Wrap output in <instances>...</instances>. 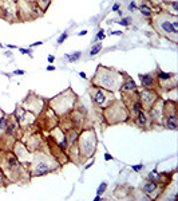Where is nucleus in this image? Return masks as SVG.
I'll use <instances>...</instances> for the list:
<instances>
[{
  "instance_id": "f257e3e1",
  "label": "nucleus",
  "mask_w": 178,
  "mask_h": 201,
  "mask_svg": "<svg viewBox=\"0 0 178 201\" xmlns=\"http://www.w3.org/2000/svg\"><path fill=\"white\" fill-rule=\"evenodd\" d=\"M123 78H125V73H119V71L110 69V67L99 66L95 71V76L91 79V85L105 89L107 91L115 92L121 89Z\"/></svg>"
},
{
  "instance_id": "f03ea898",
  "label": "nucleus",
  "mask_w": 178,
  "mask_h": 201,
  "mask_svg": "<svg viewBox=\"0 0 178 201\" xmlns=\"http://www.w3.org/2000/svg\"><path fill=\"white\" fill-rule=\"evenodd\" d=\"M153 23L155 26V30L159 31L161 35L165 38L171 40L173 43H177L178 38V21L176 15H170L166 12H161V14L155 15Z\"/></svg>"
},
{
  "instance_id": "7ed1b4c3",
  "label": "nucleus",
  "mask_w": 178,
  "mask_h": 201,
  "mask_svg": "<svg viewBox=\"0 0 178 201\" xmlns=\"http://www.w3.org/2000/svg\"><path fill=\"white\" fill-rule=\"evenodd\" d=\"M39 158H34L30 162V173L32 177L37 176H46L48 173L56 170L60 166V164L56 162L55 158H52L51 154L44 153V151H39Z\"/></svg>"
},
{
  "instance_id": "20e7f679",
  "label": "nucleus",
  "mask_w": 178,
  "mask_h": 201,
  "mask_svg": "<svg viewBox=\"0 0 178 201\" xmlns=\"http://www.w3.org/2000/svg\"><path fill=\"white\" fill-rule=\"evenodd\" d=\"M96 145H98V140H96V134L94 129H83L79 133L76 142L78 153H79L80 160L91 158L96 151Z\"/></svg>"
},
{
  "instance_id": "39448f33",
  "label": "nucleus",
  "mask_w": 178,
  "mask_h": 201,
  "mask_svg": "<svg viewBox=\"0 0 178 201\" xmlns=\"http://www.w3.org/2000/svg\"><path fill=\"white\" fill-rule=\"evenodd\" d=\"M75 102H76V95L74 94L71 89H67L64 92L52 98L48 103L56 115L60 117V115H67L74 110Z\"/></svg>"
},
{
  "instance_id": "423d86ee",
  "label": "nucleus",
  "mask_w": 178,
  "mask_h": 201,
  "mask_svg": "<svg viewBox=\"0 0 178 201\" xmlns=\"http://www.w3.org/2000/svg\"><path fill=\"white\" fill-rule=\"evenodd\" d=\"M103 118L107 125H118V123L129 121L130 111L123 102L114 101L106 109H103Z\"/></svg>"
},
{
  "instance_id": "0eeeda50",
  "label": "nucleus",
  "mask_w": 178,
  "mask_h": 201,
  "mask_svg": "<svg viewBox=\"0 0 178 201\" xmlns=\"http://www.w3.org/2000/svg\"><path fill=\"white\" fill-rule=\"evenodd\" d=\"M2 154L5 158H0V169L4 173L5 178L9 181H18L23 173L21 172V162L11 151H4Z\"/></svg>"
},
{
  "instance_id": "6e6552de",
  "label": "nucleus",
  "mask_w": 178,
  "mask_h": 201,
  "mask_svg": "<svg viewBox=\"0 0 178 201\" xmlns=\"http://www.w3.org/2000/svg\"><path fill=\"white\" fill-rule=\"evenodd\" d=\"M162 126L169 130L178 129V114H177V103L176 101H166L163 103V121Z\"/></svg>"
},
{
  "instance_id": "1a4fd4ad",
  "label": "nucleus",
  "mask_w": 178,
  "mask_h": 201,
  "mask_svg": "<svg viewBox=\"0 0 178 201\" xmlns=\"http://www.w3.org/2000/svg\"><path fill=\"white\" fill-rule=\"evenodd\" d=\"M90 94H91L92 102H94V103H95L98 107H101L102 110L106 109L108 105H111L112 102L115 101L114 92L107 91V90H105V89H101V87H96V86H92V87H91V91H90Z\"/></svg>"
},
{
  "instance_id": "9d476101",
  "label": "nucleus",
  "mask_w": 178,
  "mask_h": 201,
  "mask_svg": "<svg viewBox=\"0 0 178 201\" xmlns=\"http://www.w3.org/2000/svg\"><path fill=\"white\" fill-rule=\"evenodd\" d=\"M12 117L19 122V125H20L21 129H26V128H28V126L34 125L37 119L35 114L26 110L23 106H16V110H15V113L12 114Z\"/></svg>"
},
{
  "instance_id": "9b49d317",
  "label": "nucleus",
  "mask_w": 178,
  "mask_h": 201,
  "mask_svg": "<svg viewBox=\"0 0 178 201\" xmlns=\"http://www.w3.org/2000/svg\"><path fill=\"white\" fill-rule=\"evenodd\" d=\"M46 103L47 102L44 99H42L40 97H37V95L31 97V94H30V95H27V98L24 99L23 107L26 110L31 111V113H34L35 115H39V114H42L43 110H44Z\"/></svg>"
},
{
  "instance_id": "f8f14e48",
  "label": "nucleus",
  "mask_w": 178,
  "mask_h": 201,
  "mask_svg": "<svg viewBox=\"0 0 178 201\" xmlns=\"http://www.w3.org/2000/svg\"><path fill=\"white\" fill-rule=\"evenodd\" d=\"M138 98H139L141 103H142L143 109H146L149 111L151 109L153 105L159 99V95L153 89H143V90H141L138 92Z\"/></svg>"
},
{
  "instance_id": "ddd939ff",
  "label": "nucleus",
  "mask_w": 178,
  "mask_h": 201,
  "mask_svg": "<svg viewBox=\"0 0 178 201\" xmlns=\"http://www.w3.org/2000/svg\"><path fill=\"white\" fill-rule=\"evenodd\" d=\"M50 137H51V140L56 144V146L59 148V149H62L63 151L67 150V140H66V133L62 128H59V126H55V128H52L51 130H50Z\"/></svg>"
},
{
  "instance_id": "4468645a",
  "label": "nucleus",
  "mask_w": 178,
  "mask_h": 201,
  "mask_svg": "<svg viewBox=\"0 0 178 201\" xmlns=\"http://www.w3.org/2000/svg\"><path fill=\"white\" fill-rule=\"evenodd\" d=\"M14 154L18 157V160L20 161V162H31V160H32V156H31V153L28 151V148L27 145L24 144V142L21 141H16L14 144Z\"/></svg>"
},
{
  "instance_id": "2eb2a0df",
  "label": "nucleus",
  "mask_w": 178,
  "mask_h": 201,
  "mask_svg": "<svg viewBox=\"0 0 178 201\" xmlns=\"http://www.w3.org/2000/svg\"><path fill=\"white\" fill-rule=\"evenodd\" d=\"M163 103H165L163 101L158 99L151 106V109L149 110L150 121H153L157 125H162V121H163Z\"/></svg>"
},
{
  "instance_id": "dca6fc26",
  "label": "nucleus",
  "mask_w": 178,
  "mask_h": 201,
  "mask_svg": "<svg viewBox=\"0 0 178 201\" xmlns=\"http://www.w3.org/2000/svg\"><path fill=\"white\" fill-rule=\"evenodd\" d=\"M137 89H138V86H137L135 80L133 78H130V76L125 73L123 82H122L121 89H119L122 91V94H133V92H137Z\"/></svg>"
},
{
  "instance_id": "f3484780",
  "label": "nucleus",
  "mask_w": 178,
  "mask_h": 201,
  "mask_svg": "<svg viewBox=\"0 0 178 201\" xmlns=\"http://www.w3.org/2000/svg\"><path fill=\"white\" fill-rule=\"evenodd\" d=\"M3 11L7 12V19L14 20L15 18L18 16L19 10H18V4L14 2V0H3Z\"/></svg>"
},
{
  "instance_id": "a211bd4d",
  "label": "nucleus",
  "mask_w": 178,
  "mask_h": 201,
  "mask_svg": "<svg viewBox=\"0 0 178 201\" xmlns=\"http://www.w3.org/2000/svg\"><path fill=\"white\" fill-rule=\"evenodd\" d=\"M133 119H134V122H135V125L138 126V128L143 129V130H146V129H147V125H149V122H150L149 113H145L143 110H141Z\"/></svg>"
},
{
  "instance_id": "6ab92c4d",
  "label": "nucleus",
  "mask_w": 178,
  "mask_h": 201,
  "mask_svg": "<svg viewBox=\"0 0 178 201\" xmlns=\"http://www.w3.org/2000/svg\"><path fill=\"white\" fill-rule=\"evenodd\" d=\"M159 189V184L158 182H154V181H146L145 184H143V186H142V190H143V193L145 194H147V196H150L153 199V194L155 193Z\"/></svg>"
},
{
  "instance_id": "aec40b11",
  "label": "nucleus",
  "mask_w": 178,
  "mask_h": 201,
  "mask_svg": "<svg viewBox=\"0 0 178 201\" xmlns=\"http://www.w3.org/2000/svg\"><path fill=\"white\" fill-rule=\"evenodd\" d=\"M139 80L143 89H153L155 85V80L151 74H139Z\"/></svg>"
},
{
  "instance_id": "412c9836",
  "label": "nucleus",
  "mask_w": 178,
  "mask_h": 201,
  "mask_svg": "<svg viewBox=\"0 0 178 201\" xmlns=\"http://www.w3.org/2000/svg\"><path fill=\"white\" fill-rule=\"evenodd\" d=\"M40 142H42V137L40 135H32V137L28 140L27 142V148H28V150H31V151H36V150H39L40 149Z\"/></svg>"
},
{
  "instance_id": "4be33fe9",
  "label": "nucleus",
  "mask_w": 178,
  "mask_h": 201,
  "mask_svg": "<svg viewBox=\"0 0 178 201\" xmlns=\"http://www.w3.org/2000/svg\"><path fill=\"white\" fill-rule=\"evenodd\" d=\"M146 178H147L149 181H154V182H158V184H165L163 180H162V178H163V174H161V173L157 170V168L153 169L151 172H149Z\"/></svg>"
},
{
  "instance_id": "5701e85b",
  "label": "nucleus",
  "mask_w": 178,
  "mask_h": 201,
  "mask_svg": "<svg viewBox=\"0 0 178 201\" xmlns=\"http://www.w3.org/2000/svg\"><path fill=\"white\" fill-rule=\"evenodd\" d=\"M138 11L141 12V15L142 16H145V18H147V19H150V18L153 16V11L151 10V7H150L149 4H146V3H143V4H141L139 7H138Z\"/></svg>"
},
{
  "instance_id": "b1692460",
  "label": "nucleus",
  "mask_w": 178,
  "mask_h": 201,
  "mask_svg": "<svg viewBox=\"0 0 178 201\" xmlns=\"http://www.w3.org/2000/svg\"><path fill=\"white\" fill-rule=\"evenodd\" d=\"M173 76H176V74L174 73H165V71H162L161 69L157 70V79L159 82H165V80H169L171 79Z\"/></svg>"
},
{
  "instance_id": "393cba45",
  "label": "nucleus",
  "mask_w": 178,
  "mask_h": 201,
  "mask_svg": "<svg viewBox=\"0 0 178 201\" xmlns=\"http://www.w3.org/2000/svg\"><path fill=\"white\" fill-rule=\"evenodd\" d=\"M9 119H11V115H7V114H3V115L0 117V134L2 135H4V131H5V129H7Z\"/></svg>"
},
{
  "instance_id": "a878e982",
  "label": "nucleus",
  "mask_w": 178,
  "mask_h": 201,
  "mask_svg": "<svg viewBox=\"0 0 178 201\" xmlns=\"http://www.w3.org/2000/svg\"><path fill=\"white\" fill-rule=\"evenodd\" d=\"M80 57H82V52H80V51H75L71 55H68V54L66 55V59H67L68 62H76Z\"/></svg>"
},
{
  "instance_id": "bb28decb",
  "label": "nucleus",
  "mask_w": 178,
  "mask_h": 201,
  "mask_svg": "<svg viewBox=\"0 0 178 201\" xmlns=\"http://www.w3.org/2000/svg\"><path fill=\"white\" fill-rule=\"evenodd\" d=\"M37 5H39V8L42 11H46L47 8H48V5L51 4V0H36Z\"/></svg>"
},
{
  "instance_id": "cd10ccee",
  "label": "nucleus",
  "mask_w": 178,
  "mask_h": 201,
  "mask_svg": "<svg viewBox=\"0 0 178 201\" xmlns=\"http://www.w3.org/2000/svg\"><path fill=\"white\" fill-rule=\"evenodd\" d=\"M131 21H133V18L126 16V18H122V19L118 21V24H121V26H123V27H129L131 24Z\"/></svg>"
},
{
  "instance_id": "c85d7f7f",
  "label": "nucleus",
  "mask_w": 178,
  "mask_h": 201,
  "mask_svg": "<svg viewBox=\"0 0 178 201\" xmlns=\"http://www.w3.org/2000/svg\"><path fill=\"white\" fill-rule=\"evenodd\" d=\"M101 50H102V43H96V44H94L91 47V50H90V55L94 57V55H96Z\"/></svg>"
},
{
  "instance_id": "c756f323",
  "label": "nucleus",
  "mask_w": 178,
  "mask_h": 201,
  "mask_svg": "<svg viewBox=\"0 0 178 201\" xmlns=\"http://www.w3.org/2000/svg\"><path fill=\"white\" fill-rule=\"evenodd\" d=\"M107 185H108L107 182H106V181H103L102 184L98 186V189H96V194H98V196H102V194L106 192V189H107Z\"/></svg>"
},
{
  "instance_id": "7c9ffc66",
  "label": "nucleus",
  "mask_w": 178,
  "mask_h": 201,
  "mask_svg": "<svg viewBox=\"0 0 178 201\" xmlns=\"http://www.w3.org/2000/svg\"><path fill=\"white\" fill-rule=\"evenodd\" d=\"M67 38H68V34H67V32H63L60 36H59V39H58V44H62V43H63Z\"/></svg>"
},
{
  "instance_id": "2f4dec72",
  "label": "nucleus",
  "mask_w": 178,
  "mask_h": 201,
  "mask_svg": "<svg viewBox=\"0 0 178 201\" xmlns=\"http://www.w3.org/2000/svg\"><path fill=\"white\" fill-rule=\"evenodd\" d=\"M106 38V34H105V31H103V30H99V32L98 34H96V40H103V39H105Z\"/></svg>"
},
{
  "instance_id": "473e14b6",
  "label": "nucleus",
  "mask_w": 178,
  "mask_h": 201,
  "mask_svg": "<svg viewBox=\"0 0 178 201\" xmlns=\"http://www.w3.org/2000/svg\"><path fill=\"white\" fill-rule=\"evenodd\" d=\"M135 10H138V7H137V3H135V2H131L130 4H129V11L134 12Z\"/></svg>"
},
{
  "instance_id": "72a5a7b5",
  "label": "nucleus",
  "mask_w": 178,
  "mask_h": 201,
  "mask_svg": "<svg viewBox=\"0 0 178 201\" xmlns=\"http://www.w3.org/2000/svg\"><path fill=\"white\" fill-rule=\"evenodd\" d=\"M142 169H143V164H138V165H133V170H134V172H137V173L141 172Z\"/></svg>"
},
{
  "instance_id": "f704fd0d",
  "label": "nucleus",
  "mask_w": 178,
  "mask_h": 201,
  "mask_svg": "<svg viewBox=\"0 0 178 201\" xmlns=\"http://www.w3.org/2000/svg\"><path fill=\"white\" fill-rule=\"evenodd\" d=\"M4 181H5V176H4V173H3L2 169H0V186L4 185Z\"/></svg>"
},
{
  "instance_id": "c9c22d12",
  "label": "nucleus",
  "mask_w": 178,
  "mask_h": 201,
  "mask_svg": "<svg viewBox=\"0 0 178 201\" xmlns=\"http://www.w3.org/2000/svg\"><path fill=\"white\" fill-rule=\"evenodd\" d=\"M170 5H171V8H173L174 12L178 11V3L177 2H170Z\"/></svg>"
},
{
  "instance_id": "e433bc0d",
  "label": "nucleus",
  "mask_w": 178,
  "mask_h": 201,
  "mask_svg": "<svg viewBox=\"0 0 178 201\" xmlns=\"http://www.w3.org/2000/svg\"><path fill=\"white\" fill-rule=\"evenodd\" d=\"M112 160H114V157L110 153H105V161H112Z\"/></svg>"
},
{
  "instance_id": "4c0bfd02",
  "label": "nucleus",
  "mask_w": 178,
  "mask_h": 201,
  "mask_svg": "<svg viewBox=\"0 0 178 201\" xmlns=\"http://www.w3.org/2000/svg\"><path fill=\"white\" fill-rule=\"evenodd\" d=\"M19 51H20L21 54H28V55L32 54V52H31V50H26V48H19Z\"/></svg>"
},
{
  "instance_id": "58836bf2",
  "label": "nucleus",
  "mask_w": 178,
  "mask_h": 201,
  "mask_svg": "<svg viewBox=\"0 0 178 201\" xmlns=\"http://www.w3.org/2000/svg\"><path fill=\"white\" fill-rule=\"evenodd\" d=\"M47 60H48V63H54V60H55V57L54 55H48V58H47Z\"/></svg>"
},
{
  "instance_id": "ea45409f",
  "label": "nucleus",
  "mask_w": 178,
  "mask_h": 201,
  "mask_svg": "<svg viewBox=\"0 0 178 201\" xmlns=\"http://www.w3.org/2000/svg\"><path fill=\"white\" fill-rule=\"evenodd\" d=\"M14 74L15 75H24V70H15Z\"/></svg>"
},
{
  "instance_id": "a19ab883",
  "label": "nucleus",
  "mask_w": 178,
  "mask_h": 201,
  "mask_svg": "<svg viewBox=\"0 0 178 201\" xmlns=\"http://www.w3.org/2000/svg\"><path fill=\"white\" fill-rule=\"evenodd\" d=\"M122 34H123V32H122V31H112V32H111V35H117V36H122Z\"/></svg>"
},
{
  "instance_id": "79ce46f5",
  "label": "nucleus",
  "mask_w": 178,
  "mask_h": 201,
  "mask_svg": "<svg viewBox=\"0 0 178 201\" xmlns=\"http://www.w3.org/2000/svg\"><path fill=\"white\" fill-rule=\"evenodd\" d=\"M118 10H119V3H115V4L112 5V11H115V12H117Z\"/></svg>"
},
{
  "instance_id": "37998d69",
  "label": "nucleus",
  "mask_w": 178,
  "mask_h": 201,
  "mask_svg": "<svg viewBox=\"0 0 178 201\" xmlns=\"http://www.w3.org/2000/svg\"><path fill=\"white\" fill-rule=\"evenodd\" d=\"M92 165H94V158H92L91 161H90V162H89V164H87V165H86V166H84V169H89V168H91V166H92Z\"/></svg>"
},
{
  "instance_id": "c03bdc74",
  "label": "nucleus",
  "mask_w": 178,
  "mask_h": 201,
  "mask_svg": "<svg viewBox=\"0 0 178 201\" xmlns=\"http://www.w3.org/2000/svg\"><path fill=\"white\" fill-rule=\"evenodd\" d=\"M42 44H43V42H35L31 44V47H37V46H42Z\"/></svg>"
},
{
  "instance_id": "a18cd8bd",
  "label": "nucleus",
  "mask_w": 178,
  "mask_h": 201,
  "mask_svg": "<svg viewBox=\"0 0 178 201\" xmlns=\"http://www.w3.org/2000/svg\"><path fill=\"white\" fill-rule=\"evenodd\" d=\"M84 35H87V31H86V30H83V31H80V32H78V36H84Z\"/></svg>"
},
{
  "instance_id": "49530a36",
  "label": "nucleus",
  "mask_w": 178,
  "mask_h": 201,
  "mask_svg": "<svg viewBox=\"0 0 178 201\" xmlns=\"http://www.w3.org/2000/svg\"><path fill=\"white\" fill-rule=\"evenodd\" d=\"M79 76H80V78H83V79H86V78H87L86 73H83V71H80V73H79Z\"/></svg>"
},
{
  "instance_id": "de8ad7c7",
  "label": "nucleus",
  "mask_w": 178,
  "mask_h": 201,
  "mask_svg": "<svg viewBox=\"0 0 178 201\" xmlns=\"http://www.w3.org/2000/svg\"><path fill=\"white\" fill-rule=\"evenodd\" d=\"M47 71H54L55 70V66H47Z\"/></svg>"
},
{
  "instance_id": "09e8293b",
  "label": "nucleus",
  "mask_w": 178,
  "mask_h": 201,
  "mask_svg": "<svg viewBox=\"0 0 178 201\" xmlns=\"http://www.w3.org/2000/svg\"><path fill=\"white\" fill-rule=\"evenodd\" d=\"M102 199H101V196H98V194H96L95 197H94V201H101Z\"/></svg>"
},
{
  "instance_id": "8fccbe9b",
  "label": "nucleus",
  "mask_w": 178,
  "mask_h": 201,
  "mask_svg": "<svg viewBox=\"0 0 178 201\" xmlns=\"http://www.w3.org/2000/svg\"><path fill=\"white\" fill-rule=\"evenodd\" d=\"M7 47H8V48H16V46H12V44H8V46H7Z\"/></svg>"
},
{
  "instance_id": "3c124183",
  "label": "nucleus",
  "mask_w": 178,
  "mask_h": 201,
  "mask_svg": "<svg viewBox=\"0 0 178 201\" xmlns=\"http://www.w3.org/2000/svg\"><path fill=\"white\" fill-rule=\"evenodd\" d=\"M117 12H118V15H119V16H122V15H123V12H122V11H121V10H118V11H117Z\"/></svg>"
},
{
  "instance_id": "603ef678",
  "label": "nucleus",
  "mask_w": 178,
  "mask_h": 201,
  "mask_svg": "<svg viewBox=\"0 0 178 201\" xmlns=\"http://www.w3.org/2000/svg\"><path fill=\"white\" fill-rule=\"evenodd\" d=\"M3 114H4V111H3L2 109H0V117H2V115H3Z\"/></svg>"
},
{
  "instance_id": "864d4df0",
  "label": "nucleus",
  "mask_w": 178,
  "mask_h": 201,
  "mask_svg": "<svg viewBox=\"0 0 178 201\" xmlns=\"http://www.w3.org/2000/svg\"><path fill=\"white\" fill-rule=\"evenodd\" d=\"M3 47V44H2V43H0V48H2Z\"/></svg>"
}]
</instances>
